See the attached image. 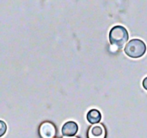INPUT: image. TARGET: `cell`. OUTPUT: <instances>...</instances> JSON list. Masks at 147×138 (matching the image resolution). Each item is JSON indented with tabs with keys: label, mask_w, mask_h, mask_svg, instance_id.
<instances>
[{
	"label": "cell",
	"mask_w": 147,
	"mask_h": 138,
	"mask_svg": "<svg viewBox=\"0 0 147 138\" xmlns=\"http://www.w3.org/2000/svg\"><path fill=\"white\" fill-rule=\"evenodd\" d=\"M146 51V43L140 39H133L128 41L124 48L126 54L131 58H140Z\"/></svg>",
	"instance_id": "7a4b0ae2"
},
{
	"label": "cell",
	"mask_w": 147,
	"mask_h": 138,
	"mask_svg": "<svg viewBox=\"0 0 147 138\" xmlns=\"http://www.w3.org/2000/svg\"><path fill=\"white\" fill-rule=\"evenodd\" d=\"M102 119L101 112L96 109H92L87 113V120L91 124H97Z\"/></svg>",
	"instance_id": "8992f818"
},
{
	"label": "cell",
	"mask_w": 147,
	"mask_h": 138,
	"mask_svg": "<svg viewBox=\"0 0 147 138\" xmlns=\"http://www.w3.org/2000/svg\"><path fill=\"white\" fill-rule=\"evenodd\" d=\"M64 138H78V137H64Z\"/></svg>",
	"instance_id": "9c48e42d"
},
{
	"label": "cell",
	"mask_w": 147,
	"mask_h": 138,
	"mask_svg": "<svg viewBox=\"0 0 147 138\" xmlns=\"http://www.w3.org/2000/svg\"><path fill=\"white\" fill-rule=\"evenodd\" d=\"M39 132L42 138H53L56 135V128L53 124L45 122L40 125Z\"/></svg>",
	"instance_id": "3957f363"
},
{
	"label": "cell",
	"mask_w": 147,
	"mask_h": 138,
	"mask_svg": "<svg viewBox=\"0 0 147 138\" xmlns=\"http://www.w3.org/2000/svg\"><path fill=\"white\" fill-rule=\"evenodd\" d=\"M143 86H144V88L147 90V77L146 78H145L144 79V80H143Z\"/></svg>",
	"instance_id": "ba28073f"
},
{
	"label": "cell",
	"mask_w": 147,
	"mask_h": 138,
	"mask_svg": "<svg viewBox=\"0 0 147 138\" xmlns=\"http://www.w3.org/2000/svg\"><path fill=\"white\" fill-rule=\"evenodd\" d=\"M128 32L123 26L117 25L111 29L109 32L110 44L116 48H122L128 41Z\"/></svg>",
	"instance_id": "6da1fadb"
},
{
	"label": "cell",
	"mask_w": 147,
	"mask_h": 138,
	"mask_svg": "<svg viewBox=\"0 0 147 138\" xmlns=\"http://www.w3.org/2000/svg\"><path fill=\"white\" fill-rule=\"evenodd\" d=\"M6 131H7L6 124L3 121L0 120V137H2L6 133Z\"/></svg>",
	"instance_id": "52a82bcc"
},
{
	"label": "cell",
	"mask_w": 147,
	"mask_h": 138,
	"mask_svg": "<svg viewBox=\"0 0 147 138\" xmlns=\"http://www.w3.org/2000/svg\"><path fill=\"white\" fill-rule=\"evenodd\" d=\"M88 138H105L106 137V131L103 125L102 124H93L90 127L88 133Z\"/></svg>",
	"instance_id": "277c9868"
},
{
	"label": "cell",
	"mask_w": 147,
	"mask_h": 138,
	"mask_svg": "<svg viewBox=\"0 0 147 138\" xmlns=\"http://www.w3.org/2000/svg\"><path fill=\"white\" fill-rule=\"evenodd\" d=\"M78 131V125L77 124V123L73 122V121H69L66 122L61 130L62 135L64 137H74Z\"/></svg>",
	"instance_id": "5b68a950"
}]
</instances>
